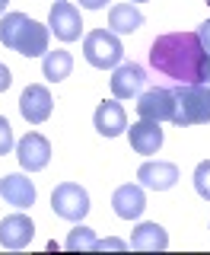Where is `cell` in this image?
Here are the masks:
<instances>
[{
  "instance_id": "4fadbf2b",
  "label": "cell",
  "mask_w": 210,
  "mask_h": 255,
  "mask_svg": "<svg viewBox=\"0 0 210 255\" xmlns=\"http://www.w3.org/2000/svg\"><path fill=\"white\" fill-rule=\"evenodd\" d=\"M127 137H131L134 153H140V156H153V153H159V147H163V128H159V122L140 118V122H134V125H131Z\"/></svg>"
},
{
  "instance_id": "4316f807",
  "label": "cell",
  "mask_w": 210,
  "mask_h": 255,
  "mask_svg": "<svg viewBox=\"0 0 210 255\" xmlns=\"http://www.w3.org/2000/svg\"><path fill=\"white\" fill-rule=\"evenodd\" d=\"M201 83L210 86V54L204 51V61H201Z\"/></svg>"
},
{
  "instance_id": "277c9868",
  "label": "cell",
  "mask_w": 210,
  "mask_h": 255,
  "mask_svg": "<svg viewBox=\"0 0 210 255\" xmlns=\"http://www.w3.org/2000/svg\"><path fill=\"white\" fill-rule=\"evenodd\" d=\"M51 207H54L58 217L80 223L90 214V195H86V188L77 185V182H61V185L51 191Z\"/></svg>"
},
{
  "instance_id": "484cf974",
  "label": "cell",
  "mask_w": 210,
  "mask_h": 255,
  "mask_svg": "<svg viewBox=\"0 0 210 255\" xmlns=\"http://www.w3.org/2000/svg\"><path fill=\"white\" fill-rule=\"evenodd\" d=\"M10 83H13L10 67H6V64H0V93H6V90H10Z\"/></svg>"
},
{
  "instance_id": "5bb4252c",
  "label": "cell",
  "mask_w": 210,
  "mask_h": 255,
  "mask_svg": "<svg viewBox=\"0 0 210 255\" xmlns=\"http://www.w3.org/2000/svg\"><path fill=\"white\" fill-rule=\"evenodd\" d=\"M137 179H140L143 188L169 191L175 182H179V166H175V163H163V159H156V163H143L140 169H137Z\"/></svg>"
},
{
  "instance_id": "ffe728a7",
  "label": "cell",
  "mask_w": 210,
  "mask_h": 255,
  "mask_svg": "<svg viewBox=\"0 0 210 255\" xmlns=\"http://www.w3.org/2000/svg\"><path fill=\"white\" fill-rule=\"evenodd\" d=\"M26 26H29L26 13H3V22H0V42H3V48L16 51V42H19V35H22Z\"/></svg>"
},
{
  "instance_id": "3957f363",
  "label": "cell",
  "mask_w": 210,
  "mask_h": 255,
  "mask_svg": "<svg viewBox=\"0 0 210 255\" xmlns=\"http://www.w3.org/2000/svg\"><path fill=\"white\" fill-rule=\"evenodd\" d=\"M83 58L99 70H111L124 58V48H121L118 35L111 29H93L90 35L83 38Z\"/></svg>"
},
{
  "instance_id": "6da1fadb",
  "label": "cell",
  "mask_w": 210,
  "mask_h": 255,
  "mask_svg": "<svg viewBox=\"0 0 210 255\" xmlns=\"http://www.w3.org/2000/svg\"><path fill=\"white\" fill-rule=\"evenodd\" d=\"M201 48L198 32H166L150 45V67L175 83H201Z\"/></svg>"
},
{
  "instance_id": "52a82bcc",
  "label": "cell",
  "mask_w": 210,
  "mask_h": 255,
  "mask_svg": "<svg viewBox=\"0 0 210 255\" xmlns=\"http://www.w3.org/2000/svg\"><path fill=\"white\" fill-rule=\"evenodd\" d=\"M143 86H147V70L134 61L118 64L115 74H111V96L115 99H137L143 93Z\"/></svg>"
},
{
  "instance_id": "ba28073f",
  "label": "cell",
  "mask_w": 210,
  "mask_h": 255,
  "mask_svg": "<svg viewBox=\"0 0 210 255\" xmlns=\"http://www.w3.org/2000/svg\"><path fill=\"white\" fill-rule=\"evenodd\" d=\"M51 106H54V99H51V93H48V86H42V83L26 86L22 96H19V112L29 125L48 122V118H51Z\"/></svg>"
},
{
  "instance_id": "8992f818",
  "label": "cell",
  "mask_w": 210,
  "mask_h": 255,
  "mask_svg": "<svg viewBox=\"0 0 210 255\" xmlns=\"http://www.w3.org/2000/svg\"><path fill=\"white\" fill-rule=\"evenodd\" d=\"M16 159H19V166H22V169L38 172V169H45V166L51 163V143H48L45 134L29 131L26 137L16 143Z\"/></svg>"
},
{
  "instance_id": "8fae6325",
  "label": "cell",
  "mask_w": 210,
  "mask_h": 255,
  "mask_svg": "<svg viewBox=\"0 0 210 255\" xmlns=\"http://www.w3.org/2000/svg\"><path fill=\"white\" fill-rule=\"evenodd\" d=\"M35 236V223H32L26 214H10V217L0 220V246L3 249H26Z\"/></svg>"
},
{
  "instance_id": "44dd1931",
  "label": "cell",
  "mask_w": 210,
  "mask_h": 255,
  "mask_svg": "<svg viewBox=\"0 0 210 255\" xmlns=\"http://www.w3.org/2000/svg\"><path fill=\"white\" fill-rule=\"evenodd\" d=\"M64 246H67L70 252H77V249H96V233H93L90 227H83V223H77V227L67 233V239H64Z\"/></svg>"
},
{
  "instance_id": "e0dca14e",
  "label": "cell",
  "mask_w": 210,
  "mask_h": 255,
  "mask_svg": "<svg viewBox=\"0 0 210 255\" xmlns=\"http://www.w3.org/2000/svg\"><path fill=\"white\" fill-rule=\"evenodd\" d=\"M108 26L115 35H131V32H137L143 26V13L134 3H115L108 10Z\"/></svg>"
},
{
  "instance_id": "30bf717a",
  "label": "cell",
  "mask_w": 210,
  "mask_h": 255,
  "mask_svg": "<svg viewBox=\"0 0 210 255\" xmlns=\"http://www.w3.org/2000/svg\"><path fill=\"white\" fill-rule=\"evenodd\" d=\"M93 125L102 137H118V134L127 131V112L118 99H105L93 112Z\"/></svg>"
},
{
  "instance_id": "603a6c76",
  "label": "cell",
  "mask_w": 210,
  "mask_h": 255,
  "mask_svg": "<svg viewBox=\"0 0 210 255\" xmlns=\"http://www.w3.org/2000/svg\"><path fill=\"white\" fill-rule=\"evenodd\" d=\"M13 150V128L6 122L3 115H0V156H6Z\"/></svg>"
},
{
  "instance_id": "d6986e66",
  "label": "cell",
  "mask_w": 210,
  "mask_h": 255,
  "mask_svg": "<svg viewBox=\"0 0 210 255\" xmlns=\"http://www.w3.org/2000/svg\"><path fill=\"white\" fill-rule=\"evenodd\" d=\"M70 70H74V58H70V51H48L42 58V74L48 83H61V80L70 77Z\"/></svg>"
},
{
  "instance_id": "5b68a950",
  "label": "cell",
  "mask_w": 210,
  "mask_h": 255,
  "mask_svg": "<svg viewBox=\"0 0 210 255\" xmlns=\"http://www.w3.org/2000/svg\"><path fill=\"white\" fill-rule=\"evenodd\" d=\"M48 29H51L54 38H61V42H77L80 32H83L80 10L70 3V0H54L51 13H48Z\"/></svg>"
},
{
  "instance_id": "f546056e",
  "label": "cell",
  "mask_w": 210,
  "mask_h": 255,
  "mask_svg": "<svg viewBox=\"0 0 210 255\" xmlns=\"http://www.w3.org/2000/svg\"><path fill=\"white\" fill-rule=\"evenodd\" d=\"M131 3H147V0H131Z\"/></svg>"
},
{
  "instance_id": "2e32d148",
  "label": "cell",
  "mask_w": 210,
  "mask_h": 255,
  "mask_svg": "<svg viewBox=\"0 0 210 255\" xmlns=\"http://www.w3.org/2000/svg\"><path fill=\"white\" fill-rule=\"evenodd\" d=\"M48 26H42V22L29 19V26L22 29L19 42H16V54H22V58H45L48 54Z\"/></svg>"
},
{
  "instance_id": "cb8c5ba5",
  "label": "cell",
  "mask_w": 210,
  "mask_h": 255,
  "mask_svg": "<svg viewBox=\"0 0 210 255\" xmlns=\"http://www.w3.org/2000/svg\"><path fill=\"white\" fill-rule=\"evenodd\" d=\"M198 38H201V48H204V51L210 54V16L198 26Z\"/></svg>"
},
{
  "instance_id": "9c48e42d",
  "label": "cell",
  "mask_w": 210,
  "mask_h": 255,
  "mask_svg": "<svg viewBox=\"0 0 210 255\" xmlns=\"http://www.w3.org/2000/svg\"><path fill=\"white\" fill-rule=\"evenodd\" d=\"M137 115L150 122H172V90L169 86H153L137 96Z\"/></svg>"
},
{
  "instance_id": "9a60e30c",
  "label": "cell",
  "mask_w": 210,
  "mask_h": 255,
  "mask_svg": "<svg viewBox=\"0 0 210 255\" xmlns=\"http://www.w3.org/2000/svg\"><path fill=\"white\" fill-rule=\"evenodd\" d=\"M111 207H115V214L121 220H137L143 211H147V195H143L140 185H121L115 188V195H111Z\"/></svg>"
},
{
  "instance_id": "7402d4cb",
  "label": "cell",
  "mask_w": 210,
  "mask_h": 255,
  "mask_svg": "<svg viewBox=\"0 0 210 255\" xmlns=\"http://www.w3.org/2000/svg\"><path fill=\"white\" fill-rule=\"evenodd\" d=\"M195 191L204 198V201H210V159L198 163V169H195Z\"/></svg>"
},
{
  "instance_id": "d4e9b609",
  "label": "cell",
  "mask_w": 210,
  "mask_h": 255,
  "mask_svg": "<svg viewBox=\"0 0 210 255\" xmlns=\"http://www.w3.org/2000/svg\"><path fill=\"white\" fill-rule=\"evenodd\" d=\"M96 249H127V243H124V239L108 236V239H96Z\"/></svg>"
},
{
  "instance_id": "f1b7e54d",
  "label": "cell",
  "mask_w": 210,
  "mask_h": 255,
  "mask_svg": "<svg viewBox=\"0 0 210 255\" xmlns=\"http://www.w3.org/2000/svg\"><path fill=\"white\" fill-rule=\"evenodd\" d=\"M6 3H10V0H0V16H3V10H6Z\"/></svg>"
},
{
  "instance_id": "83f0119b",
  "label": "cell",
  "mask_w": 210,
  "mask_h": 255,
  "mask_svg": "<svg viewBox=\"0 0 210 255\" xmlns=\"http://www.w3.org/2000/svg\"><path fill=\"white\" fill-rule=\"evenodd\" d=\"M80 6L83 10H102V6H108V0H80Z\"/></svg>"
},
{
  "instance_id": "7a4b0ae2",
  "label": "cell",
  "mask_w": 210,
  "mask_h": 255,
  "mask_svg": "<svg viewBox=\"0 0 210 255\" xmlns=\"http://www.w3.org/2000/svg\"><path fill=\"white\" fill-rule=\"evenodd\" d=\"M172 122L182 125V128L210 122V86L207 83L172 86Z\"/></svg>"
},
{
  "instance_id": "ac0fdd59",
  "label": "cell",
  "mask_w": 210,
  "mask_h": 255,
  "mask_svg": "<svg viewBox=\"0 0 210 255\" xmlns=\"http://www.w3.org/2000/svg\"><path fill=\"white\" fill-rule=\"evenodd\" d=\"M169 246V233L159 223H140V227L131 233V249H140V252H159Z\"/></svg>"
},
{
  "instance_id": "7c38bea8",
  "label": "cell",
  "mask_w": 210,
  "mask_h": 255,
  "mask_svg": "<svg viewBox=\"0 0 210 255\" xmlns=\"http://www.w3.org/2000/svg\"><path fill=\"white\" fill-rule=\"evenodd\" d=\"M0 198H3L6 204L19 207V211H26V207L35 204V185H32V179H26L22 172H10L0 179Z\"/></svg>"
}]
</instances>
